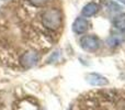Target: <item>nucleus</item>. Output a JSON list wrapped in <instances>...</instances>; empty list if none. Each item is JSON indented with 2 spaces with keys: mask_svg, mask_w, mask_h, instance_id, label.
<instances>
[{
  "mask_svg": "<svg viewBox=\"0 0 125 110\" xmlns=\"http://www.w3.org/2000/svg\"><path fill=\"white\" fill-rule=\"evenodd\" d=\"M40 22H41V26L45 29V32L47 34L57 32L62 26V10L57 7H51V8L43 9L42 12L40 13Z\"/></svg>",
  "mask_w": 125,
  "mask_h": 110,
  "instance_id": "1",
  "label": "nucleus"
},
{
  "mask_svg": "<svg viewBox=\"0 0 125 110\" xmlns=\"http://www.w3.org/2000/svg\"><path fill=\"white\" fill-rule=\"evenodd\" d=\"M19 62L23 68H30L33 67L40 62V54L37 50H29L22 53L19 57Z\"/></svg>",
  "mask_w": 125,
  "mask_h": 110,
  "instance_id": "2",
  "label": "nucleus"
},
{
  "mask_svg": "<svg viewBox=\"0 0 125 110\" xmlns=\"http://www.w3.org/2000/svg\"><path fill=\"white\" fill-rule=\"evenodd\" d=\"M100 44H101V42L95 35H84L80 39L81 48L88 52H95L97 50H99Z\"/></svg>",
  "mask_w": 125,
  "mask_h": 110,
  "instance_id": "3",
  "label": "nucleus"
},
{
  "mask_svg": "<svg viewBox=\"0 0 125 110\" xmlns=\"http://www.w3.org/2000/svg\"><path fill=\"white\" fill-rule=\"evenodd\" d=\"M86 79H87V82L90 85H92V86H105V85L109 84V80L106 79L104 76L99 75V74H97V73L88 74Z\"/></svg>",
  "mask_w": 125,
  "mask_h": 110,
  "instance_id": "4",
  "label": "nucleus"
},
{
  "mask_svg": "<svg viewBox=\"0 0 125 110\" xmlns=\"http://www.w3.org/2000/svg\"><path fill=\"white\" fill-rule=\"evenodd\" d=\"M89 29V22L84 18H77L73 24V30L77 34H83Z\"/></svg>",
  "mask_w": 125,
  "mask_h": 110,
  "instance_id": "5",
  "label": "nucleus"
},
{
  "mask_svg": "<svg viewBox=\"0 0 125 110\" xmlns=\"http://www.w3.org/2000/svg\"><path fill=\"white\" fill-rule=\"evenodd\" d=\"M99 10V6L95 2H89L82 8V15L84 18H90L94 15Z\"/></svg>",
  "mask_w": 125,
  "mask_h": 110,
  "instance_id": "6",
  "label": "nucleus"
},
{
  "mask_svg": "<svg viewBox=\"0 0 125 110\" xmlns=\"http://www.w3.org/2000/svg\"><path fill=\"white\" fill-rule=\"evenodd\" d=\"M113 25L121 32H125V13H120L113 19Z\"/></svg>",
  "mask_w": 125,
  "mask_h": 110,
  "instance_id": "7",
  "label": "nucleus"
},
{
  "mask_svg": "<svg viewBox=\"0 0 125 110\" xmlns=\"http://www.w3.org/2000/svg\"><path fill=\"white\" fill-rule=\"evenodd\" d=\"M124 41V37H121L120 35H112L111 37H109L106 43L109 44L110 46H116V45H120L122 42Z\"/></svg>",
  "mask_w": 125,
  "mask_h": 110,
  "instance_id": "8",
  "label": "nucleus"
},
{
  "mask_svg": "<svg viewBox=\"0 0 125 110\" xmlns=\"http://www.w3.org/2000/svg\"><path fill=\"white\" fill-rule=\"evenodd\" d=\"M32 6H36V7H42V6H45L50 0H28Z\"/></svg>",
  "mask_w": 125,
  "mask_h": 110,
  "instance_id": "9",
  "label": "nucleus"
},
{
  "mask_svg": "<svg viewBox=\"0 0 125 110\" xmlns=\"http://www.w3.org/2000/svg\"><path fill=\"white\" fill-rule=\"evenodd\" d=\"M119 1H120V2H122L123 4H125V0H119Z\"/></svg>",
  "mask_w": 125,
  "mask_h": 110,
  "instance_id": "10",
  "label": "nucleus"
}]
</instances>
